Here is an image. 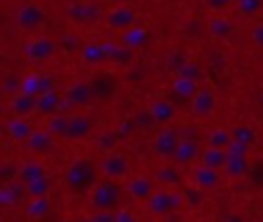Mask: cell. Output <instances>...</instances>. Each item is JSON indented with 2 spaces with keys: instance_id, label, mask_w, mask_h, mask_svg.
Masks as SVG:
<instances>
[{
  "instance_id": "obj_17",
  "label": "cell",
  "mask_w": 263,
  "mask_h": 222,
  "mask_svg": "<svg viewBox=\"0 0 263 222\" xmlns=\"http://www.w3.org/2000/svg\"><path fill=\"white\" fill-rule=\"evenodd\" d=\"M41 177H47V171H45V164L37 158H27L23 162H18L16 166V179L21 183H31V181H37Z\"/></svg>"
},
{
  "instance_id": "obj_11",
  "label": "cell",
  "mask_w": 263,
  "mask_h": 222,
  "mask_svg": "<svg viewBox=\"0 0 263 222\" xmlns=\"http://www.w3.org/2000/svg\"><path fill=\"white\" fill-rule=\"evenodd\" d=\"M156 191L154 187V179H150L148 175H136L127 181L125 185V193L134 199V201H148L150 195Z\"/></svg>"
},
{
  "instance_id": "obj_25",
  "label": "cell",
  "mask_w": 263,
  "mask_h": 222,
  "mask_svg": "<svg viewBox=\"0 0 263 222\" xmlns=\"http://www.w3.org/2000/svg\"><path fill=\"white\" fill-rule=\"evenodd\" d=\"M226 158H228V152L222 150V148H212V146H205L199 154V164L208 166V169H216V171H222L224 164H226Z\"/></svg>"
},
{
  "instance_id": "obj_26",
  "label": "cell",
  "mask_w": 263,
  "mask_h": 222,
  "mask_svg": "<svg viewBox=\"0 0 263 222\" xmlns=\"http://www.w3.org/2000/svg\"><path fill=\"white\" fill-rule=\"evenodd\" d=\"M121 45H125L127 49L136 51L140 47H144L148 43V31L142 29V27H134V29H125L121 33V39H119Z\"/></svg>"
},
{
  "instance_id": "obj_34",
  "label": "cell",
  "mask_w": 263,
  "mask_h": 222,
  "mask_svg": "<svg viewBox=\"0 0 263 222\" xmlns=\"http://www.w3.org/2000/svg\"><path fill=\"white\" fill-rule=\"evenodd\" d=\"M107 23H109V27H113V29H129L132 23H134V12L127 10V8H117V10H113V12L109 14Z\"/></svg>"
},
{
  "instance_id": "obj_3",
  "label": "cell",
  "mask_w": 263,
  "mask_h": 222,
  "mask_svg": "<svg viewBox=\"0 0 263 222\" xmlns=\"http://www.w3.org/2000/svg\"><path fill=\"white\" fill-rule=\"evenodd\" d=\"M183 201H185L183 195L177 193L175 189L160 187V189H156V191L150 195V199L146 201V206H148V210H150V214H152L154 218H164V216H168V214L181 210Z\"/></svg>"
},
{
  "instance_id": "obj_14",
  "label": "cell",
  "mask_w": 263,
  "mask_h": 222,
  "mask_svg": "<svg viewBox=\"0 0 263 222\" xmlns=\"http://www.w3.org/2000/svg\"><path fill=\"white\" fill-rule=\"evenodd\" d=\"M201 154V148H199V142L197 140H191V138H181L179 146H177V152L173 156V162L177 166H187L191 162H195Z\"/></svg>"
},
{
  "instance_id": "obj_20",
  "label": "cell",
  "mask_w": 263,
  "mask_h": 222,
  "mask_svg": "<svg viewBox=\"0 0 263 222\" xmlns=\"http://www.w3.org/2000/svg\"><path fill=\"white\" fill-rule=\"evenodd\" d=\"M25 183H21L18 179L16 181H6L0 185V206L2 208H12L16 206L23 197H25Z\"/></svg>"
},
{
  "instance_id": "obj_12",
  "label": "cell",
  "mask_w": 263,
  "mask_h": 222,
  "mask_svg": "<svg viewBox=\"0 0 263 222\" xmlns=\"http://www.w3.org/2000/svg\"><path fill=\"white\" fill-rule=\"evenodd\" d=\"M2 130L6 132V136L12 140V142H27L29 136L33 134V125L27 117H18V115H12L10 119H6L2 123Z\"/></svg>"
},
{
  "instance_id": "obj_31",
  "label": "cell",
  "mask_w": 263,
  "mask_h": 222,
  "mask_svg": "<svg viewBox=\"0 0 263 222\" xmlns=\"http://www.w3.org/2000/svg\"><path fill=\"white\" fill-rule=\"evenodd\" d=\"M230 142H232V132L226 130V127H214V130H210V134L205 136V146H212V148H222V150H226Z\"/></svg>"
},
{
  "instance_id": "obj_43",
  "label": "cell",
  "mask_w": 263,
  "mask_h": 222,
  "mask_svg": "<svg viewBox=\"0 0 263 222\" xmlns=\"http://www.w3.org/2000/svg\"><path fill=\"white\" fill-rule=\"evenodd\" d=\"M113 218H115V212H101V210H95V212L86 218V222H113Z\"/></svg>"
},
{
  "instance_id": "obj_18",
  "label": "cell",
  "mask_w": 263,
  "mask_h": 222,
  "mask_svg": "<svg viewBox=\"0 0 263 222\" xmlns=\"http://www.w3.org/2000/svg\"><path fill=\"white\" fill-rule=\"evenodd\" d=\"M222 181V171H216V169H208L203 164L195 166L193 169V183L195 187H199L201 191H212L220 185Z\"/></svg>"
},
{
  "instance_id": "obj_44",
  "label": "cell",
  "mask_w": 263,
  "mask_h": 222,
  "mask_svg": "<svg viewBox=\"0 0 263 222\" xmlns=\"http://www.w3.org/2000/svg\"><path fill=\"white\" fill-rule=\"evenodd\" d=\"M251 37H253L255 45L263 49V23H259V25H255V27H253V33H251Z\"/></svg>"
},
{
  "instance_id": "obj_46",
  "label": "cell",
  "mask_w": 263,
  "mask_h": 222,
  "mask_svg": "<svg viewBox=\"0 0 263 222\" xmlns=\"http://www.w3.org/2000/svg\"><path fill=\"white\" fill-rule=\"evenodd\" d=\"M210 2H212V6H222L226 0H210Z\"/></svg>"
},
{
  "instance_id": "obj_50",
  "label": "cell",
  "mask_w": 263,
  "mask_h": 222,
  "mask_svg": "<svg viewBox=\"0 0 263 222\" xmlns=\"http://www.w3.org/2000/svg\"><path fill=\"white\" fill-rule=\"evenodd\" d=\"M0 130H2V125H0Z\"/></svg>"
},
{
  "instance_id": "obj_41",
  "label": "cell",
  "mask_w": 263,
  "mask_h": 222,
  "mask_svg": "<svg viewBox=\"0 0 263 222\" xmlns=\"http://www.w3.org/2000/svg\"><path fill=\"white\" fill-rule=\"evenodd\" d=\"M226 152H228V154H234V156H249V154H251V146H247V144H240V142L232 140V142L228 144Z\"/></svg>"
},
{
  "instance_id": "obj_35",
  "label": "cell",
  "mask_w": 263,
  "mask_h": 222,
  "mask_svg": "<svg viewBox=\"0 0 263 222\" xmlns=\"http://www.w3.org/2000/svg\"><path fill=\"white\" fill-rule=\"evenodd\" d=\"M49 191H51V179L49 177H41L37 181L25 183V193L29 197H45V195H49Z\"/></svg>"
},
{
  "instance_id": "obj_49",
  "label": "cell",
  "mask_w": 263,
  "mask_h": 222,
  "mask_svg": "<svg viewBox=\"0 0 263 222\" xmlns=\"http://www.w3.org/2000/svg\"><path fill=\"white\" fill-rule=\"evenodd\" d=\"M64 222H72V220H64Z\"/></svg>"
},
{
  "instance_id": "obj_7",
  "label": "cell",
  "mask_w": 263,
  "mask_h": 222,
  "mask_svg": "<svg viewBox=\"0 0 263 222\" xmlns=\"http://www.w3.org/2000/svg\"><path fill=\"white\" fill-rule=\"evenodd\" d=\"M179 142H181V136H179L173 127H166V130H160V132L152 138L150 148H152V152H154L158 158H162V160H173Z\"/></svg>"
},
{
  "instance_id": "obj_5",
  "label": "cell",
  "mask_w": 263,
  "mask_h": 222,
  "mask_svg": "<svg viewBox=\"0 0 263 222\" xmlns=\"http://www.w3.org/2000/svg\"><path fill=\"white\" fill-rule=\"evenodd\" d=\"M95 101V90L90 80H76L72 84H68V88L64 90V105L72 107V109H82L86 105H90Z\"/></svg>"
},
{
  "instance_id": "obj_2",
  "label": "cell",
  "mask_w": 263,
  "mask_h": 222,
  "mask_svg": "<svg viewBox=\"0 0 263 222\" xmlns=\"http://www.w3.org/2000/svg\"><path fill=\"white\" fill-rule=\"evenodd\" d=\"M121 197H123V189L113 179H101V181H97L92 185L90 193H88L90 206L95 210H101V212H115L121 206Z\"/></svg>"
},
{
  "instance_id": "obj_29",
  "label": "cell",
  "mask_w": 263,
  "mask_h": 222,
  "mask_svg": "<svg viewBox=\"0 0 263 222\" xmlns=\"http://www.w3.org/2000/svg\"><path fill=\"white\" fill-rule=\"evenodd\" d=\"M249 171V156H234V154H228L226 158V164L222 169V173L228 177V179H240L245 177Z\"/></svg>"
},
{
  "instance_id": "obj_30",
  "label": "cell",
  "mask_w": 263,
  "mask_h": 222,
  "mask_svg": "<svg viewBox=\"0 0 263 222\" xmlns=\"http://www.w3.org/2000/svg\"><path fill=\"white\" fill-rule=\"evenodd\" d=\"M92 90H95V99H111L115 92V78L111 74H99L95 76V80H90Z\"/></svg>"
},
{
  "instance_id": "obj_23",
  "label": "cell",
  "mask_w": 263,
  "mask_h": 222,
  "mask_svg": "<svg viewBox=\"0 0 263 222\" xmlns=\"http://www.w3.org/2000/svg\"><path fill=\"white\" fill-rule=\"evenodd\" d=\"M80 60L84 66H90V68H97V66H103L109 62L107 53L103 49V43H86L80 49Z\"/></svg>"
},
{
  "instance_id": "obj_10",
  "label": "cell",
  "mask_w": 263,
  "mask_h": 222,
  "mask_svg": "<svg viewBox=\"0 0 263 222\" xmlns=\"http://www.w3.org/2000/svg\"><path fill=\"white\" fill-rule=\"evenodd\" d=\"M90 132H92V119L86 113H72L68 119V130H66L64 140L78 142V140L88 138Z\"/></svg>"
},
{
  "instance_id": "obj_37",
  "label": "cell",
  "mask_w": 263,
  "mask_h": 222,
  "mask_svg": "<svg viewBox=\"0 0 263 222\" xmlns=\"http://www.w3.org/2000/svg\"><path fill=\"white\" fill-rule=\"evenodd\" d=\"M210 33H212L214 37H218V39H226V37L232 33V27H230V23L224 21V18H214V21L210 23Z\"/></svg>"
},
{
  "instance_id": "obj_33",
  "label": "cell",
  "mask_w": 263,
  "mask_h": 222,
  "mask_svg": "<svg viewBox=\"0 0 263 222\" xmlns=\"http://www.w3.org/2000/svg\"><path fill=\"white\" fill-rule=\"evenodd\" d=\"M68 119H70L68 113H55V115L47 117L45 130H47L51 136H55V138H64V136H66V130H68Z\"/></svg>"
},
{
  "instance_id": "obj_47",
  "label": "cell",
  "mask_w": 263,
  "mask_h": 222,
  "mask_svg": "<svg viewBox=\"0 0 263 222\" xmlns=\"http://www.w3.org/2000/svg\"><path fill=\"white\" fill-rule=\"evenodd\" d=\"M259 105H261V109H263V90H261V95H259Z\"/></svg>"
},
{
  "instance_id": "obj_9",
  "label": "cell",
  "mask_w": 263,
  "mask_h": 222,
  "mask_svg": "<svg viewBox=\"0 0 263 222\" xmlns=\"http://www.w3.org/2000/svg\"><path fill=\"white\" fill-rule=\"evenodd\" d=\"M216 92L208 86H199V90L195 92V97L191 99V115L197 117V119H205L210 117L214 111H216Z\"/></svg>"
},
{
  "instance_id": "obj_51",
  "label": "cell",
  "mask_w": 263,
  "mask_h": 222,
  "mask_svg": "<svg viewBox=\"0 0 263 222\" xmlns=\"http://www.w3.org/2000/svg\"><path fill=\"white\" fill-rule=\"evenodd\" d=\"M0 222H4V220H0Z\"/></svg>"
},
{
  "instance_id": "obj_27",
  "label": "cell",
  "mask_w": 263,
  "mask_h": 222,
  "mask_svg": "<svg viewBox=\"0 0 263 222\" xmlns=\"http://www.w3.org/2000/svg\"><path fill=\"white\" fill-rule=\"evenodd\" d=\"M49 212H51L49 195H45V197H31L29 203H27V210H25L29 220H43V218L49 216Z\"/></svg>"
},
{
  "instance_id": "obj_40",
  "label": "cell",
  "mask_w": 263,
  "mask_h": 222,
  "mask_svg": "<svg viewBox=\"0 0 263 222\" xmlns=\"http://www.w3.org/2000/svg\"><path fill=\"white\" fill-rule=\"evenodd\" d=\"M134 125H136V127H142V130H148L150 125H154V119L150 117L148 109H144V111L136 113V117H134Z\"/></svg>"
},
{
  "instance_id": "obj_36",
  "label": "cell",
  "mask_w": 263,
  "mask_h": 222,
  "mask_svg": "<svg viewBox=\"0 0 263 222\" xmlns=\"http://www.w3.org/2000/svg\"><path fill=\"white\" fill-rule=\"evenodd\" d=\"M230 132H232V140H236V142H240V144H247V146H251V148H253V144L257 142V132H255L251 125H247V123H238V125H234Z\"/></svg>"
},
{
  "instance_id": "obj_38",
  "label": "cell",
  "mask_w": 263,
  "mask_h": 222,
  "mask_svg": "<svg viewBox=\"0 0 263 222\" xmlns=\"http://www.w3.org/2000/svg\"><path fill=\"white\" fill-rule=\"evenodd\" d=\"M179 76H185V78H191V80H199V76H201V66L197 64V62H185L183 66H181V70L177 72Z\"/></svg>"
},
{
  "instance_id": "obj_4",
  "label": "cell",
  "mask_w": 263,
  "mask_h": 222,
  "mask_svg": "<svg viewBox=\"0 0 263 222\" xmlns=\"http://www.w3.org/2000/svg\"><path fill=\"white\" fill-rule=\"evenodd\" d=\"M99 173L105 179H113V181L123 179V177L129 175V158L123 152H117V150L107 152L99 162Z\"/></svg>"
},
{
  "instance_id": "obj_15",
  "label": "cell",
  "mask_w": 263,
  "mask_h": 222,
  "mask_svg": "<svg viewBox=\"0 0 263 222\" xmlns=\"http://www.w3.org/2000/svg\"><path fill=\"white\" fill-rule=\"evenodd\" d=\"M148 113L154 119V123L164 125V123H171L177 117V105L168 99H154L148 105Z\"/></svg>"
},
{
  "instance_id": "obj_48",
  "label": "cell",
  "mask_w": 263,
  "mask_h": 222,
  "mask_svg": "<svg viewBox=\"0 0 263 222\" xmlns=\"http://www.w3.org/2000/svg\"><path fill=\"white\" fill-rule=\"evenodd\" d=\"M150 222H164V220H162V218H152Z\"/></svg>"
},
{
  "instance_id": "obj_6",
  "label": "cell",
  "mask_w": 263,
  "mask_h": 222,
  "mask_svg": "<svg viewBox=\"0 0 263 222\" xmlns=\"http://www.w3.org/2000/svg\"><path fill=\"white\" fill-rule=\"evenodd\" d=\"M53 88H55V78L47 72H27L21 76V88H18L21 92L39 97Z\"/></svg>"
},
{
  "instance_id": "obj_39",
  "label": "cell",
  "mask_w": 263,
  "mask_h": 222,
  "mask_svg": "<svg viewBox=\"0 0 263 222\" xmlns=\"http://www.w3.org/2000/svg\"><path fill=\"white\" fill-rule=\"evenodd\" d=\"M203 193H205V191H201L199 187H189V189H185L183 199H185L191 208H197V206L203 201Z\"/></svg>"
},
{
  "instance_id": "obj_32",
  "label": "cell",
  "mask_w": 263,
  "mask_h": 222,
  "mask_svg": "<svg viewBox=\"0 0 263 222\" xmlns=\"http://www.w3.org/2000/svg\"><path fill=\"white\" fill-rule=\"evenodd\" d=\"M119 142H121V138H119V134H117L115 130H105V132H101V134L95 138L97 148H99L101 152H105V154L117 150Z\"/></svg>"
},
{
  "instance_id": "obj_1",
  "label": "cell",
  "mask_w": 263,
  "mask_h": 222,
  "mask_svg": "<svg viewBox=\"0 0 263 222\" xmlns=\"http://www.w3.org/2000/svg\"><path fill=\"white\" fill-rule=\"evenodd\" d=\"M97 173H99V166H95L90 158L78 156L66 166L64 183L70 193H86L97 183Z\"/></svg>"
},
{
  "instance_id": "obj_45",
  "label": "cell",
  "mask_w": 263,
  "mask_h": 222,
  "mask_svg": "<svg viewBox=\"0 0 263 222\" xmlns=\"http://www.w3.org/2000/svg\"><path fill=\"white\" fill-rule=\"evenodd\" d=\"M259 8V0H240V10L245 14H253Z\"/></svg>"
},
{
  "instance_id": "obj_8",
  "label": "cell",
  "mask_w": 263,
  "mask_h": 222,
  "mask_svg": "<svg viewBox=\"0 0 263 222\" xmlns=\"http://www.w3.org/2000/svg\"><path fill=\"white\" fill-rule=\"evenodd\" d=\"M55 51H58V43L49 37H35L31 41H27L25 47H23V55L29 62H45Z\"/></svg>"
},
{
  "instance_id": "obj_19",
  "label": "cell",
  "mask_w": 263,
  "mask_h": 222,
  "mask_svg": "<svg viewBox=\"0 0 263 222\" xmlns=\"http://www.w3.org/2000/svg\"><path fill=\"white\" fill-rule=\"evenodd\" d=\"M10 111H12V115H18V117H29V115L37 113V97L21 92V90L14 92L10 97Z\"/></svg>"
},
{
  "instance_id": "obj_42",
  "label": "cell",
  "mask_w": 263,
  "mask_h": 222,
  "mask_svg": "<svg viewBox=\"0 0 263 222\" xmlns=\"http://www.w3.org/2000/svg\"><path fill=\"white\" fill-rule=\"evenodd\" d=\"M113 222H138V218H136V214H134L132 210H127V208H117Z\"/></svg>"
},
{
  "instance_id": "obj_22",
  "label": "cell",
  "mask_w": 263,
  "mask_h": 222,
  "mask_svg": "<svg viewBox=\"0 0 263 222\" xmlns=\"http://www.w3.org/2000/svg\"><path fill=\"white\" fill-rule=\"evenodd\" d=\"M103 49H105V53H107V60H109L111 64H115V66H127V64H132V60H134V51L127 49V47L121 45V43L107 41V43H103Z\"/></svg>"
},
{
  "instance_id": "obj_13",
  "label": "cell",
  "mask_w": 263,
  "mask_h": 222,
  "mask_svg": "<svg viewBox=\"0 0 263 222\" xmlns=\"http://www.w3.org/2000/svg\"><path fill=\"white\" fill-rule=\"evenodd\" d=\"M25 144L33 154L45 156L55 148V136H51L47 130H33V134L29 136V140Z\"/></svg>"
},
{
  "instance_id": "obj_28",
  "label": "cell",
  "mask_w": 263,
  "mask_h": 222,
  "mask_svg": "<svg viewBox=\"0 0 263 222\" xmlns=\"http://www.w3.org/2000/svg\"><path fill=\"white\" fill-rule=\"evenodd\" d=\"M45 14H43V8L35 6V4H29V6H23L21 12H18V25L23 29H35L43 23Z\"/></svg>"
},
{
  "instance_id": "obj_24",
  "label": "cell",
  "mask_w": 263,
  "mask_h": 222,
  "mask_svg": "<svg viewBox=\"0 0 263 222\" xmlns=\"http://www.w3.org/2000/svg\"><path fill=\"white\" fill-rule=\"evenodd\" d=\"M171 90L175 97L183 99V101H191L195 97V92L199 90V84L197 80H191V78H185V76H175L173 78V84H171Z\"/></svg>"
},
{
  "instance_id": "obj_21",
  "label": "cell",
  "mask_w": 263,
  "mask_h": 222,
  "mask_svg": "<svg viewBox=\"0 0 263 222\" xmlns=\"http://www.w3.org/2000/svg\"><path fill=\"white\" fill-rule=\"evenodd\" d=\"M154 181L160 183L162 187H168V189H175L181 185L183 181V175L179 171V166L175 162H166V164H160L156 171H154Z\"/></svg>"
},
{
  "instance_id": "obj_16",
  "label": "cell",
  "mask_w": 263,
  "mask_h": 222,
  "mask_svg": "<svg viewBox=\"0 0 263 222\" xmlns=\"http://www.w3.org/2000/svg\"><path fill=\"white\" fill-rule=\"evenodd\" d=\"M62 105H64V92H60L58 88L47 90V92H43V95L37 97V113L39 115L51 117V115L60 113V107Z\"/></svg>"
}]
</instances>
